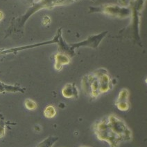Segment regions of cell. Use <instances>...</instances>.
Here are the masks:
<instances>
[{
	"label": "cell",
	"mask_w": 147,
	"mask_h": 147,
	"mask_svg": "<svg viewBox=\"0 0 147 147\" xmlns=\"http://www.w3.org/2000/svg\"><path fill=\"white\" fill-rule=\"evenodd\" d=\"M93 129L97 138L106 142L110 147H119L121 143L133 139L131 129L122 119L113 114L96 122Z\"/></svg>",
	"instance_id": "obj_1"
},
{
	"label": "cell",
	"mask_w": 147,
	"mask_h": 147,
	"mask_svg": "<svg viewBox=\"0 0 147 147\" xmlns=\"http://www.w3.org/2000/svg\"><path fill=\"white\" fill-rule=\"evenodd\" d=\"M63 95L66 98H77L78 97V91L75 84H67L65 86L62 90Z\"/></svg>",
	"instance_id": "obj_2"
},
{
	"label": "cell",
	"mask_w": 147,
	"mask_h": 147,
	"mask_svg": "<svg viewBox=\"0 0 147 147\" xmlns=\"http://www.w3.org/2000/svg\"><path fill=\"white\" fill-rule=\"evenodd\" d=\"M69 63V58L65 55L59 53L56 56L55 68L57 70H61L63 65H66Z\"/></svg>",
	"instance_id": "obj_3"
},
{
	"label": "cell",
	"mask_w": 147,
	"mask_h": 147,
	"mask_svg": "<svg viewBox=\"0 0 147 147\" xmlns=\"http://www.w3.org/2000/svg\"><path fill=\"white\" fill-rule=\"evenodd\" d=\"M129 91L126 88H123L119 93V96L117 97V100L116 101V103L118 102H129Z\"/></svg>",
	"instance_id": "obj_4"
},
{
	"label": "cell",
	"mask_w": 147,
	"mask_h": 147,
	"mask_svg": "<svg viewBox=\"0 0 147 147\" xmlns=\"http://www.w3.org/2000/svg\"><path fill=\"white\" fill-rule=\"evenodd\" d=\"M57 140L58 138L49 136L47 139L44 140L43 142H42L37 147H52Z\"/></svg>",
	"instance_id": "obj_5"
},
{
	"label": "cell",
	"mask_w": 147,
	"mask_h": 147,
	"mask_svg": "<svg viewBox=\"0 0 147 147\" xmlns=\"http://www.w3.org/2000/svg\"><path fill=\"white\" fill-rule=\"evenodd\" d=\"M56 115V109L53 106H48L47 107L45 108L44 111V115L47 118L51 119L55 117Z\"/></svg>",
	"instance_id": "obj_6"
},
{
	"label": "cell",
	"mask_w": 147,
	"mask_h": 147,
	"mask_svg": "<svg viewBox=\"0 0 147 147\" xmlns=\"http://www.w3.org/2000/svg\"><path fill=\"white\" fill-rule=\"evenodd\" d=\"M116 106H117V109L121 111H126L129 109L130 104L129 102H118V103H115Z\"/></svg>",
	"instance_id": "obj_7"
},
{
	"label": "cell",
	"mask_w": 147,
	"mask_h": 147,
	"mask_svg": "<svg viewBox=\"0 0 147 147\" xmlns=\"http://www.w3.org/2000/svg\"><path fill=\"white\" fill-rule=\"evenodd\" d=\"M25 107H26L27 109H29V110H34V109H36L37 104L32 100L27 99V100L25 101Z\"/></svg>",
	"instance_id": "obj_8"
},
{
	"label": "cell",
	"mask_w": 147,
	"mask_h": 147,
	"mask_svg": "<svg viewBox=\"0 0 147 147\" xmlns=\"http://www.w3.org/2000/svg\"><path fill=\"white\" fill-rule=\"evenodd\" d=\"M5 135V129L4 124L2 122H0V138L3 137Z\"/></svg>",
	"instance_id": "obj_9"
},
{
	"label": "cell",
	"mask_w": 147,
	"mask_h": 147,
	"mask_svg": "<svg viewBox=\"0 0 147 147\" xmlns=\"http://www.w3.org/2000/svg\"><path fill=\"white\" fill-rule=\"evenodd\" d=\"M81 147H89V146H81Z\"/></svg>",
	"instance_id": "obj_10"
}]
</instances>
